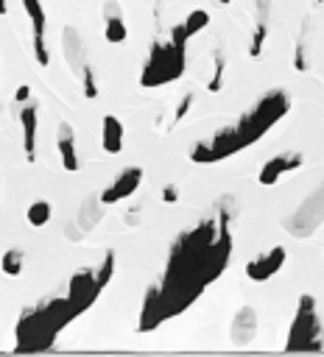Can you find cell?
Wrapping results in <instances>:
<instances>
[{"mask_svg": "<svg viewBox=\"0 0 324 357\" xmlns=\"http://www.w3.org/2000/svg\"><path fill=\"white\" fill-rule=\"evenodd\" d=\"M104 201H101V196H90L84 204H81V209H78V229L81 232H90V229H95L98 227V220L104 218Z\"/></svg>", "mask_w": 324, "mask_h": 357, "instance_id": "ac0fdd59", "label": "cell"}, {"mask_svg": "<svg viewBox=\"0 0 324 357\" xmlns=\"http://www.w3.org/2000/svg\"><path fill=\"white\" fill-rule=\"evenodd\" d=\"M302 162H305V159H302V154H279V157L268 159V162L260 168V185H263V187L277 185L282 176L291 173V170H297Z\"/></svg>", "mask_w": 324, "mask_h": 357, "instance_id": "4fadbf2b", "label": "cell"}, {"mask_svg": "<svg viewBox=\"0 0 324 357\" xmlns=\"http://www.w3.org/2000/svg\"><path fill=\"white\" fill-rule=\"evenodd\" d=\"M187 31L185 25H174L171 28V39L165 45H154L151 56L143 67L140 84L143 87H162V84H171L185 73V42H187Z\"/></svg>", "mask_w": 324, "mask_h": 357, "instance_id": "277c9868", "label": "cell"}, {"mask_svg": "<svg viewBox=\"0 0 324 357\" xmlns=\"http://www.w3.org/2000/svg\"><path fill=\"white\" fill-rule=\"evenodd\" d=\"M31 98V87L28 84H23L20 89H17V93H14V104H25Z\"/></svg>", "mask_w": 324, "mask_h": 357, "instance_id": "4316f807", "label": "cell"}, {"mask_svg": "<svg viewBox=\"0 0 324 357\" xmlns=\"http://www.w3.org/2000/svg\"><path fill=\"white\" fill-rule=\"evenodd\" d=\"M23 9L31 20V42H34V59L39 62V67L51 65V54L45 45V9L43 0H23Z\"/></svg>", "mask_w": 324, "mask_h": 357, "instance_id": "52a82bcc", "label": "cell"}, {"mask_svg": "<svg viewBox=\"0 0 324 357\" xmlns=\"http://www.w3.org/2000/svg\"><path fill=\"white\" fill-rule=\"evenodd\" d=\"M140 182H143V168L132 165V168H126V170H120L115 182H112V185H109V187L101 193V201H104V204H117V201H126L129 196H135V193H137Z\"/></svg>", "mask_w": 324, "mask_h": 357, "instance_id": "ba28073f", "label": "cell"}, {"mask_svg": "<svg viewBox=\"0 0 324 357\" xmlns=\"http://www.w3.org/2000/svg\"><path fill=\"white\" fill-rule=\"evenodd\" d=\"M305 31H308V28H302V34H299V39H297V48H294V67H297L299 73H308V67H310L308 45H305Z\"/></svg>", "mask_w": 324, "mask_h": 357, "instance_id": "603a6c76", "label": "cell"}, {"mask_svg": "<svg viewBox=\"0 0 324 357\" xmlns=\"http://www.w3.org/2000/svg\"><path fill=\"white\" fill-rule=\"evenodd\" d=\"M104 20H106V25H104L106 42L120 45V42L129 39V25H126V20H124V12H120V3H117V0H106V6H104Z\"/></svg>", "mask_w": 324, "mask_h": 357, "instance_id": "9a60e30c", "label": "cell"}, {"mask_svg": "<svg viewBox=\"0 0 324 357\" xmlns=\"http://www.w3.org/2000/svg\"><path fill=\"white\" fill-rule=\"evenodd\" d=\"M229 338L235 346H249L255 338H257V312L255 307H240L232 319V327H229Z\"/></svg>", "mask_w": 324, "mask_h": 357, "instance_id": "8fae6325", "label": "cell"}, {"mask_svg": "<svg viewBox=\"0 0 324 357\" xmlns=\"http://www.w3.org/2000/svg\"><path fill=\"white\" fill-rule=\"evenodd\" d=\"M196 104V93H185L182 95V101H179V106H176V115H174V120H171V126H179L185 117H187V112H190V106Z\"/></svg>", "mask_w": 324, "mask_h": 357, "instance_id": "d4e9b609", "label": "cell"}, {"mask_svg": "<svg viewBox=\"0 0 324 357\" xmlns=\"http://www.w3.org/2000/svg\"><path fill=\"white\" fill-rule=\"evenodd\" d=\"M62 54H65L70 70H73L78 78H81V73L90 67V65H87V51H84V39L78 36V31H76L73 25H67L65 34H62Z\"/></svg>", "mask_w": 324, "mask_h": 357, "instance_id": "30bf717a", "label": "cell"}, {"mask_svg": "<svg viewBox=\"0 0 324 357\" xmlns=\"http://www.w3.org/2000/svg\"><path fill=\"white\" fill-rule=\"evenodd\" d=\"M73 319H76V312H73L67 296L51 299L34 310H25L23 319L17 321V352L48 349Z\"/></svg>", "mask_w": 324, "mask_h": 357, "instance_id": "3957f363", "label": "cell"}, {"mask_svg": "<svg viewBox=\"0 0 324 357\" xmlns=\"http://www.w3.org/2000/svg\"><path fill=\"white\" fill-rule=\"evenodd\" d=\"M51 215H54L51 204H48L45 198H39V201H34V204L28 207V212H25V220H28V227H34V229H43V227H48Z\"/></svg>", "mask_w": 324, "mask_h": 357, "instance_id": "ffe728a7", "label": "cell"}, {"mask_svg": "<svg viewBox=\"0 0 324 357\" xmlns=\"http://www.w3.org/2000/svg\"><path fill=\"white\" fill-rule=\"evenodd\" d=\"M232 198L227 196L218 204L216 218L201 220L196 229L185 232L168 257L165 277L157 288H148L143 310H140V332L157 330L162 321H168L185 312L207 285H213L232 257Z\"/></svg>", "mask_w": 324, "mask_h": 357, "instance_id": "6da1fadb", "label": "cell"}, {"mask_svg": "<svg viewBox=\"0 0 324 357\" xmlns=\"http://www.w3.org/2000/svg\"><path fill=\"white\" fill-rule=\"evenodd\" d=\"M20 126H23V151L28 162H36V128H39V104L31 101L20 109Z\"/></svg>", "mask_w": 324, "mask_h": 357, "instance_id": "7c38bea8", "label": "cell"}, {"mask_svg": "<svg viewBox=\"0 0 324 357\" xmlns=\"http://www.w3.org/2000/svg\"><path fill=\"white\" fill-rule=\"evenodd\" d=\"M162 204H176L179 201V187L176 185H165V187H162Z\"/></svg>", "mask_w": 324, "mask_h": 357, "instance_id": "484cf974", "label": "cell"}, {"mask_svg": "<svg viewBox=\"0 0 324 357\" xmlns=\"http://www.w3.org/2000/svg\"><path fill=\"white\" fill-rule=\"evenodd\" d=\"M23 265H25V251L23 249H6L3 257H0V271L6 277H20L23 274Z\"/></svg>", "mask_w": 324, "mask_h": 357, "instance_id": "d6986e66", "label": "cell"}, {"mask_svg": "<svg viewBox=\"0 0 324 357\" xmlns=\"http://www.w3.org/2000/svg\"><path fill=\"white\" fill-rule=\"evenodd\" d=\"M101 290H104V285L98 282L95 271H76L70 285H67V301H70L76 316H81L84 310H90L93 301L101 296Z\"/></svg>", "mask_w": 324, "mask_h": 357, "instance_id": "8992f818", "label": "cell"}, {"mask_svg": "<svg viewBox=\"0 0 324 357\" xmlns=\"http://www.w3.org/2000/svg\"><path fill=\"white\" fill-rule=\"evenodd\" d=\"M286 349L288 352H316V349H321V324H319V312H316V299L310 293L299 296L297 316H294Z\"/></svg>", "mask_w": 324, "mask_h": 357, "instance_id": "5b68a950", "label": "cell"}, {"mask_svg": "<svg viewBox=\"0 0 324 357\" xmlns=\"http://www.w3.org/2000/svg\"><path fill=\"white\" fill-rule=\"evenodd\" d=\"M288 106H291V101H288L286 93L266 95L263 101L255 104L252 112H246L238 123L221 128L210 143L196 146L190 151V159L193 162H221V159H227V157H232V154H238L243 148H249L252 143H257L263 137L274 123L282 120V115L288 112Z\"/></svg>", "mask_w": 324, "mask_h": 357, "instance_id": "7a4b0ae2", "label": "cell"}, {"mask_svg": "<svg viewBox=\"0 0 324 357\" xmlns=\"http://www.w3.org/2000/svg\"><path fill=\"white\" fill-rule=\"evenodd\" d=\"M81 87H84V98H98V81H95V73L93 67H87L84 73H81Z\"/></svg>", "mask_w": 324, "mask_h": 357, "instance_id": "cb8c5ba5", "label": "cell"}, {"mask_svg": "<svg viewBox=\"0 0 324 357\" xmlns=\"http://www.w3.org/2000/svg\"><path fill=\"white\" fill-rule=\"evenodd\" d=\"M56 146H59V157H62V168L76 173L81 168V159H78V151H76V131L67 120L59 123L56 128Z\"/></svg>", "mask_w": 324, "mask_h": 357, "instance_id": "5bb4252c", "label": "cell"}, {"mask_svg": "<svg viewBox=\"0 0 324 357\" xmlns=\"http://www.w3.org/2000/svg\"><path fill=\"white\" fill-rule=\"evenodd\" d=\"M124 137H126V128L115 115H104L101 120V146L106 154H120L124 151Z\"/></svg>", "mask_w": 324, "mask_h": 357, "instance_id": "e0dca14e", "label": "cell"}, {"mask_svg": "<svg viewBox=\"0 0 324 357\" xmlns=\"http://www.w3.org/2000/svg\"><path fill=\"white\" fill-rule=\"evenodd\" d=\"M218 3H221V6H227V3H232V0H218Z\"/></svg>", "mask_w": 324, "mask_h": 357, "instance_id": "f1b7e54d", "label": "cell"}, {"mask_svg": "<svg viewBox=\"0 0 324 357\" xmlns=\"http://www.w3.org/2000/svg\"><path fill=\"white\" fill-rule=\"evenodd\" d=\"M321 3H324V0H316V6H321Z\"/></svg>", "mask_w": 324, "mask_h": 357, "instance_id": "f546056e", "label": "cell"}, {"mask_svg": "<svg viewBox=\"0 0 324 357\" xmlns=\"http://www.w3.org/2000/svg\"><path fill=\"white\" fill-rule=\"evenodd\" d=\"M9 12V0H0V17H3Z\"/></svg>", "mask_w": 324, "mask_h": 357, "instance_id": "83f0119b", "label": "cell"}, {"mask_svg": "<svg viewBox=\"0 0 324 357\" xmlns=\"http://www.w3.org/2000/svg\"><path fill=\"white\" fill-rule=\"evenodd\" d=\"M224 70H227V56L224 51L218 48L213 54V76L207 81V93H221V87H224Z\"/></svg>", "mask_w": 324, "mask_h": 357, "instance_id": "44dd1931", "label": "cell"}, {"mask_svg": "<svg viewBox=\"0 0 324 357\" xmlns=\"http://www.w3.org/2000/svg\"><path fill=\"white\" fill-rule=\"evenodd\" d=\"M268 17H271V0H257L255 9V31H252V45H249V56H260L263 45L268 36Z\"/></svg>", "mask_w": 324, "mask_h": 357, "instance_id": "2e32d148", "label": "cell"}, {"mask_svg": "<svg viewBox=\"0 0 324 357\" xmlns=\"http://www.w3.org/2000/svg\"><path fill=\"white\" fill-rule=\"evenodd\" d=\"M282 265H286V249L274 246L271 251L257 254L252 262H246V277H249L252 282H266V279H271V277L279 271Z\"/></svg>", "mask_w": 324, "mask_h": 357, "instance_id": "9c48e42d", "label": "cell"}, {"mask_svg": "<svg viewBox=\"0 0 324 357\" xmlns=\"http://www.w3.org/2000/svg\"><path fill=\"white\" fill-rule=\"evenodd\" d=\"M182 25H185L187 36L201 34V31H205V28L210 25V12H205V9H196V12H190V14H187V20H185Z\"/></svg>", "mask_w": 324, "mask_h": 357, "instance_id": "7402d4cb", "label": "cell"}]
</instances>
